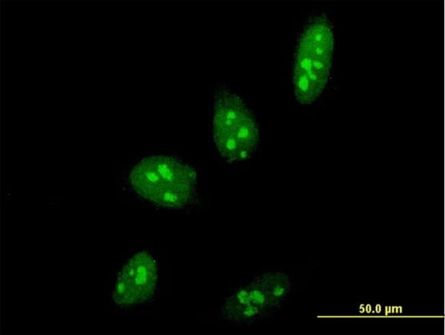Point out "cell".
<instances>
[{
	"instance_id": "cell-1",
	"label": "cell",
	"mask_w": 445,
	"mask_h": 335,
	"mask_svg": "<svg viewBox=\"0 0 445 335\" xmlns=\"http://www.w3.org/2000/svg\"><path fill=\"white\" fill-rule=\"evenodd\" d=\"M129 179L138 195L165 209H184L195 197V171L171 156L160 155L142 159L134 166Z\"/></svg>"
},
{
	"instance_id": "cell-2",
	"label": "cell",
	"mask_w": 445,
	"mask_h": 335,
	"mask_svg": "<svg viewBox=\"0 0 445 335\" xmlns=\"http://www.w3.org/2000/svg\"><path fill=\"white\" fill-rule=\"evenodd\" d=\"M334 38L331 21L325 16L311 20L296 47L293 84L296 100L315 101L326 87L332 64Z\"/></svg>"
},
{
	"instance_id": "cell-3",
	"label": "cell",
	"mask_w": 445,
	"mask_h": 335,
	"mask_svg": "<svg viewBox=\"0 0 445 335\" xmlns=\"http://www.w3.org/2000/svg\"><path fill=\"white\" fill-rule=\"evenodd\" d=\"M212 135L221 158L229 163L251 158L259 140L252 111L239 95L225 86L215 91Z\"/></svg>"
},
{
	"instance_id": "cell-4",
	"label": "cell",
	"mask_w": 445,
	"mask_h": 335,
	"mask_svg": "<svg viewBox=\"0 0 445 335\" xmlns=\"http://www.w3.org/2000/svg\"><path fill=\"white\" fill-rule=\"evenodd\" d=\"M157 282V266L153 256L140 251L131 258L118 275L113 299L121 307L141 304L154 294Z\"/></svg>"
}]
</instances>
